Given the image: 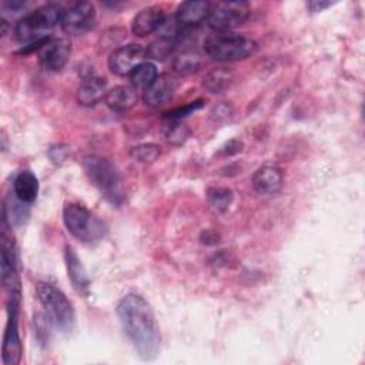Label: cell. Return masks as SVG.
<instances>
[{
  "label": "cell",
  "instance_id": "obj_1",
  "mask_svg": "<svg viewBox=\"0 0 365 365\" xmlns=\"http://www.w3.org/2000/svg\"><path fill=\"white\" fill-rule=\"evenodd\" d=\"M117 315L138 356L144 361L155 359L161 335L151 305L141 295L130 292L118 301Z\"/></svg>",
  "mask_w": 365,
  "mask_h": 365
},
{
  "label": "cell",
  "instance_id": "obj_2",
  "mask_svg": "<svg viewBox=\"0 0 365 365\" xmlns=\"http://www.w3.org/2000/svg\"><path fill=\"white\" fill-rule=\"evenodd\" d=\"M83 167L90 182L106 200L115 205H120L124 201L125 192L120 173L110 160L100 155H88L84 158Z\"/></svg>",
  "mask_w": 365,
  "mask_h": 365
},
{
  "label": "cell",
  "instance_id": "obj_3",
  "mask_svg": "<svg viewBox=\"0 0 365 365\" xmlns=\"http://www.w3.org/2000/svg\"><path fill=\"white\" fill-rule=\"evenodd\" d=\"M61 14L63 10L57 4H44L34 9L16 23V38L21 43L31 44L50 37L48 33L56 27L57 23H60Z\"/></svg>",
  "mask_w": 365,
  "mask_h": 365
},
{
  "label": "cell",
  "instance_id": "obj_4",
  "mask_svg": "<svg viewBox=\"0 0 365 365\" xmlns=\"http://www.w3.org/2000/svg\"><path fill=\"white\" fill-rule=\"evenodd\" d=\"M257 43L232 31H214L204 40V51L217 61H235L254 54Z\"/></svg>",
  "mask_w": 365,
  "mask_h": 365
},
{
  "label": "cell",
  "instance_id": "obj_5",
  "mask_svg": "<svg viewBox=\"0 0 365 365\" xmlns=\"http://www.w3.org/2000/svg\"><path fill=\"white\" fill-rule=\"evenodd\" d=\"M63 221L67 231L83 242H96L107 232L104 221L78 202L64 205Z\"/></svg>",
  "mask_w": 365,
  "mask_h": 365
},
{
  "label": "cell",
  "instance_id": "obj_6",
  "mask_svg": "<svg viewBox=\"0 0 365 365\" xmlns=\"http://www.w3.org/2000/svg\"><path fill=\"white\" fill-rule=\"evenodd\" d=\"M37 297L53 325L63 332L71 331L74 324V308L64 292L56 285L43 281L37 284Z\"/></svg>",
  "mask_w": 365,
  "mask_h": 365
},
{
  "label": "cell",
  "instance_id": "obj_7",
  "mask_svg": "<svg viewBox=\"0 0 365 365\" xmlns=\"http://www.w3.org/2000/svg\"><path fill=\"white\" fill-rule=\"evenodd\" d=\"M248 16L250 6L245 1H217L211 3L207 21L214 31H231L241 26Z\"/></svg>",
  "mask_w": 365,
  "mask_h": 365
},
{
  "label": "cell",
  "instance_id": "obj_8",
  "mask_svg": "<svg viewBox=\"0 0 365 365\" xmlns=\"http://www.w3.org/2000/svg\"><path fill=\"white\" fill-rule=\"evenodd\" d=\"M96 23V7L90 1H77L70 4L61 14V29L68 34H84Z\"/></svg>",
  "mask_w": 365,
  "mask_h": 365
},
{
  "label": "cell",
  "instance_id": "obj_9",
  "mask_svg": "<svg viewBox=\"0 0 365 365\" xmlns=\"http://www.w3.org/2000/svg\"><path fill=\"white\" fill-rule=\"evenodd\" d=\"M147 56V47L135 43H130L117 47L108 57V68L115 76H128L137 66L144 63Z\"/></svg>",
  "mask_w": 365,
  "mask_h": 365
},
{
  "label": "cell",
  "instance_id": "obj_10",
  "mask_svg": "<svg viewBox=\"0 0 365 365\" xmlns=\"http://www.w3.org/2000/svg\"><path fill=\"white\" fill-rule=\"evenodd\" d=\"M19 297H11V311L7 321L3 339V362L4 365H17L21 358V341L19 335L17 322Z\"/></svg>",
  "mask_w": 365,
  "mask_h": 365
},
{
  "label": "cell",
  "instance_id": "obj_11",
  "mask_svg": "<svg viewBox=\"0 0 365 365\" xmlns=\"http://www.w3.org/2000/svg\"><path fill=\"white\" fill-rule=\"evenodd\" d=\"M177 86L178 83L175 77L171 76L170 73L158 74L157 78L144 90L143 93L144 103L150 107H160L167 104L173 98L177 90Z\"/></svg>",
  "mask_w": 365,
  "mask_h": 365
},
{
  "label": "cell",
  "instance_id": "obj_12",
  "mask_svg": "<svg viewBox=\"0 0 365 365\" xmlns=\"http://www.w3.org/2000/svg\"><path fill=\"white\" fill-rule=\"evenodd\" d=\"M70 43L67 40L51 38L38 54L40 66L47 71H58L61 70L68 58H70Z\"/></svg>",
  "mask_w": 365,
  "mask_h": 365
},
{
  "label": "cell",
  "instance_id": "obj_13",
  "mask_svg": "<svg viewBox=\"0 0 365 365\" xmlns=\"http://www.w3.org/2000/svg\"><path fill=\"white\" fill-rule=\"evenodd\" d=\"M1 281L3 285L11 291V297L20 295L13 240L7 237L4 227L1 231Z\"/></svg>",
  "mask_w": 365,
  "mask_h": 365
},
{
  "label": "cell",
  "instance_id": "obj_14",
  "mask_svg": "<svg viewBox=\"0 0 365 365\" xmlns=\"http://www.w3.org/2000/svg\"><path fill=\"white\" fill-rule=\"evenodd\" d=\"M211 3L202 1V0H190L184 1L178 6L175 11V21L180 26V29H192L207 20L208 11H210Z\"/></svg>",
  "mask_w": 365,
  "mask_h": 365
},
{
  "label": "cell",
  "instance_id": "obj_15",
  "mask_svg": "<svg viewBox=\"0 0 365 365\" xmlns=\"http://www.w3.org/2000/svg\"><path fill=\"white\" fill-rule=\"evenodd\" d=\"M165 13L160 6H150L140 10L131 20V31L138 37H145L163 26Z\"/></svg>",
  "mask_w": 365,
  "mask_h": 365
},
{
  "label": "cell",
  "instance_id": "obj_16",
  "mask_svg": "<svg viewBox=\"0 0 365 365\" xmlns=\"http://www.w3.org/2000/svg\"><path fill=\"white\" fill-rule=\"evenodd\" d=\"M284 174L281 168L275 165L259 167L252 175V185L258 194L271 195L281 190Z\"/></svg>",
  "mask_w": 365,
  "mask_h": 365
},
{
  "label": "cell",
  "instance_id": "obj_17",
  "mask_svg": "<svg viewBox=\"0 0 365 365\" xmlns=\"http://www.w3.org/2000/svg\"><path fill=\"white\" fill-rule=\"evenodd\" d=\"M64 259H66V267H67V275L70 277V281H71L74 289L78 294L87 295L88 287H90V279H88V275H87L78 255L76 254V251L71 245H66Z\"/></svg>",
  "mask_w": 365,
  "mask_h": 365
},
{
  "label": "cell",
  "instance_id": "obj_18",
  "mask_svg": "<svg viewBox=\"0 0 365 365\" xmlns=\"http://www.w3.org/2000/svg\"><path fill=\"white\" fill-rule=\"evenodd\" d=\"M107 81L101 77H90L86 78L77 88L76 98L78 104L91 107L101 101L107 94Z\"/></svg>",
  "mask_w": 365,
  "mask_h": 365
},
{
  "label": "cell",
  "instance_id": "obj_19",
  "mask_svg": "<svg viewBox=\"0 0 365 365\" xmlns=\"http://www.w3.org/2000/svg\"><path fill=\"white\" fill-rule=\"evenodd\" d=\"M138 100L137 90L131 86H115L110 88L104 97V103L111 111L124 113L135 106Z\"/></svg>",
  "mask_w": 365,
  "mask_h": 365
},
{
  "label": "cell",
  "instance_id": "obj_20",
  "mask_svg": "<svg viewBox=\"0 0 365 365\" xmlns=\"http://www.w3.org/2000/svg\"><path fill=\"white\" fill-rule=\"evenodd\" d=\"M13 191L17 200L24 204H31L36 201L38 194V181L31 171H20L13 182Z\"/></svg>",
  "mask_w": 365,
  "mask_h": 365
},
{
  "label": "cell",
  "instance_id": "obj_21",
  "mask_svg": "<svg viewBox=\"0 0 365 365\" xmlns=\"http://www.w3.org/2000/svg\"><path fill=\"white\" fill-rule=\"evenodd\" d=\"M234 80V76L230 70L227 68H214L211 70L202 80V87L210 93V94H220L225 91Z\"/></svg>",
  "mask_w": 365,
  "mask_h": 365
},
{
  "label": "cell",
  "instance_id": "obj_22",
  "mask_svg": "<svg viewBox=\"0 0 365 365\" xmlns=\"http://www.w3.org/2000/svg\"><path fill=\"white\" fill-rule=\"evenodd\" d=\"M157 76H158V73H157L155 66L144 61L128 74V78H130L131 87H134L135 90L144 91L157 78Z\"/></svg>",
  "mask_w": 365,
  "mask_h": 365
},
{
  "label": "cell",
  "instance_id": "obj_23",
  "mask_svg": "<svg viewBox=\"0 0 365 365\" xmlns=\"http://www.w3.org/2000/svg\"><path fill=\"white\" fill-rule=\"evenodd\" d=\"M175 50V38L170 37H161L150 43L147 47V56L155 60H165L170 57Z\"/></svg>",
  "mask_w": 365,
  "mask_h": 365
},
{
  "label": "cell",
  "instance_id": "obj_24",
  "mask_svg": "<svg viewBox=\"0 0 365 365\" xmlns=\"http://www.w3.org/2000/svg\"><path fill=\"white\" fill-rule=\"evenodd\" d=\"M173 66L178 74H182V76L191 74L200 67V56L194 51H188V50L182 51L174 58Z\"/></svg>",
  "mask_w": 365,
  "mask_h": 365
},
{
  "label": "cell",
  "instance_id": "obj_25",
  "mask_svg": "<svg viewBox=\"0 0 365 365\" xmlns=\"http://www.w3.org/2000/svg\"><path fill=\"white\" fill-rule=\"evenodd\" d=\"M207 198H208V202L217 211H225L230 207L234 198V194L230 188H225V187H211L207 190Z\"/></svg>",
  "mask_w": 365,
  "mask_h": 365
},
{
  "label": "cell",
  "instance_id": "obj_26",
  "mask_svg": "<svg viewBox=\"0 0 365 365\" xmlns=\"http://www.w3.org/2000/svg\"><path fill=\"white\" fill-rule=\"evenodd\" d=\"M161 154L160 145L154 144V143H147V144H140L135 145L130 150V155L138 161V163H144V164H150L154 163L158 155Z\"/></svg>",
  "mask_w": 365,
  "mask_h": 365
},
{
  "label": "cell",
  "instance_id": "obj_27",
  "mask_svg": "<svg viewBox=\"0 0 365 365\" xmlns=\"http://www.w3.org/2000/svg\"><path fill=\"white\" fill-rule=\"evenodd\" d=\"M202 106H204L202 100H195V101H191V103L185 104L184 107H178V108H174V110L168 111L164 117L171 120V121H180L181 118H184V117L192 114L194 111L202 108Z\"/></svg>",
  "mask_w": 365,
  "mask_h": 365
},
{
  "label": "cell",
  "instance_id": "obj_28",
  "mask_svg": "<svg viewBox=\"0 0 365 365\" xmlns=\"http://www.w3.org/2000/svg\"><path fill=\"white\" fill-rule=\"evenodd\" d=\"M190 137V128L184 124H174L167 133V140L173 145H181Z\"/></svg>",
  "mask_w": 365,
  "mask_h": 365
},
{
  "label": "cell",
  "instance_id": "obj_29",
  "mask_svg": "<svg viewBox=\"0 0 365 365\" xmlns=\"http://www.w3.org/2000/svg\"><path fill=\"white\" fill-rule=\"evenodd\" d=\"M332 3L331 1H324V0H311L307 3L308 9L312 11V13H317V11H322L324 9L329 7Z\"/></svg>",
  "mask_w": 365,
  "mask_h": 365
},
{
  "label": "cell",
  "instance_id": "obj_30",
  "mask_svg": "<svg viewBox=\"0 0 365 365\" xmlns=\"http://www.w3.org/2000/svg\"><path fill=\"white\" fill-rule=\"evenodd\" d=\"M242 143L241 141H238V140H231L224 148H222V151H224V154H228V155H232V154H237V153H240L242 148Z\"/></svg>",
  "mask_w": 365,
  "mask_h": 365
},
{
  "label": "cell",
  "instance_id": "obj_31",
  "mask_svg": "<svg viewBox=\"0 0 365 365\" xmlns=\"http://www.w3.org/2000/svg\"><path fill=\"white\" fill-rule=\"evenodd\" d=\"M50 150L56 151V155H50V158H51L54 163H61V161H64L66 153H67V147H64V145H56V147H51Z\"/></svg>",
  "mask_w": 365,
  "mask_h": 365
}]
</instances>
